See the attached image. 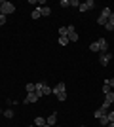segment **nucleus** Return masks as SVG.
I'll return each instance as SVG.
<instances>
[{
	"instance_id": "obj_1",
	"label": "nucleus",
	"mask_w": 114,
	"mask_h": 127,
	"mask_svg": "<svg viewBox=\"0 0 114 127\" xmlns=\"http://www.w3.org/2000/svg\"><path fill=\"white\" fill-rule=\"evenodd\" d=\"M15 11V6L11 4V2H8V0H2V8H0V13L2 15H10V13H13Z\"/></svg>"
},
{
	"instance_id": "obj_2",
	"label": "nucleus",
	"mask_w": 114,
	"mask_h": 127,
	"mask_svg": "<svg viewBox=\"0 0 114 127\" xmlns=\"http://www.w3.org/2000/svg\"><path fill=\"white\" fill-rule=\"evenodd\" d=\"M110 61H112V53H110V51L101 53V55H99V63L103 64V66H107V64L110 63Z\"/></svg>"
},
{
	"instance_id": "obj_3",
	"label": "nucleus",
	"mask_w": 114,
	"mask_h": 127,
	"mask_svg": "<svg viewBox=\"0 0 114 127\" xmlns=\"http://www.w3.org/2000/svg\"><path fill=\"white\" fill-rule=\"evenodd\" d=\"M93 8H95V0H87V2H82L78 10L80 11H89V10H93Z\"/></svg>"
},
{
	"instance_id": "obj_4",
	"label": "nucleus",
	"mask_w": 114,
	"mask_h": 127,
	"mask_svg": "<svg viewBox=\"0 0 114 127\" xmlns=\"http://www.w3.org/2000/svg\"><path fill=\"white\" fill-rule=\"evenodd\" d=\"M95 42L99 44V51H101V53H107V51H109V42H107L105 38H99V40H95Z\"/></svg>"
},
{
	"instance_id": "obj_5",
	"label": "nucleus",
	"mask_w": 114,
	"mask_h": 127,
	"mask_svg": "<svg viewBox=\"0 0 114 127\" xmlns=\"http://www.w3.org/2000/svg\"><path fill=\"white\" fill-rule=\"evenodd\" d=\"M46 123H48V125H57V112H53V114H49L48 118H46Z\"/></svg>"
},
{
	"instance_id": "obj_6",
	"label": "nucleus",
	"mask_w": 114,
	"mask_h": 127,
	"mask_svg": "<svg viewBox=\"0 0 114 127\" xmlns=\"http://www.w3.org/2000/svg\"><path fill=\"white\" fill-rule=\"evenodd\" d=\"M36 101H38L36 91H33V93H27V97H25V102H27V104H31V102H36Z\"/></svg>"
},
{
	"instance_id": "obj_7",
	"label": "nucleus",
	"mask_w": 114,
	"mask_h": 127,
	"mask_svg": "<svg viewBox=\"0 0 114 127\" xmlns=\"http://www.w3.org/2000/svg\"><path fill=\"white\" fill-rule=\"evenodd\" d=\"M38 8H40V13H42L44 17L51 15V8H49V6H38Z\"/></svg>"
},
{
	"instance_id": "obj_8",
	"label": "nucleus",
	"mask_w": 114,
	"mask_h": 127,
	"mask_svg": "<svg viewBox=\"0 0 114 127\" xmlns=\"http://www.w3.org/2000/svg\"><path fill=\"white\" fill-rule=\"evenodd\" d=\"M110 13H112V10H110L109 6H105V8H103V11H101V13H99V15H101V17H105V19H107V21H109V17H110Z\"/></svg>"
},
{
	"instance_id": "obj_9",
	"label": "nucleus",
	"mask_w": 114,
	"mask_h": 127,
	"mask_svg": "<svg viewBox=\"0 0 114 127\" xmlns=\"http://www.w3.org/2000/svg\"><path fill=\"white\" fill-rule=\"evenodd\" d=\"M61 91H65V82H57V85L53 87V95H57Z\"/></svg>"
},
{
	"instance_id": "obj_10",
	"label": "nucleus",
	"mask_w": 114,
	"mask_h": 127,
	"mask_svg": "<svg viewBox=\"0 0 114 127\" xmlns=\"http://www.w3.org/2000/svg\"><path fill=\"white\" fill-rule=\"evenodd\" d=\"M51 93H53V89H51V87H49V85L44 82V84H42V95L46 97V95H51Z\"/></svg>"
},
{
	"instance_id": "obj_11",
	"label": "nucleus",
	"mask_w": 114,
	"mask_h": 127,
	"mask_svg": "<svg viewBox=\"0 0 114 127\" xmlns=\"http://www.w3.org/2000/svg\"><path fill=\"white\" fill-rule=\"evenodd\" d=\"M34 125H36V127H44V125H46V118H42V116L34 118Z\"/></svg>"
},
{
	"instance_id": "obj_12",
	"label": "nucleus",
	"mask_w": 114,
	"mask_h": 127,
	"mask_svg": "<svg viewBox=\"0 0 114 127\" xmlns=\"http://www.w3.org/2000/svg\"><path fill=\"white\" fill-rule=\"evenodd\" d=\"M105 102L114 104V91H110V93H107V95H105Z\"/></svg>"
},
{
	"instance_id": "obj_13",
	"label": "nucleus",
	"mask_w": 114,
	"mask_h": 127,
	"mask_svg": "<svg viewBox=\"0 0 114 127\" xmlns=\"http://www.w3.org/2000/svg\"><path fill=\"white\" fill-rule=\"evenodd\" d=\"M105 114H107V110H103V108H101V106H99L97 110L93 112V116L97 118V120H99V118H103V116H105Z\"/></svg>"
},
{
	"instance_id": "obj_14",
	"label": "nucleus",
	"mask_w": 114,
	"mask_h": 127,
	"mask_svg": "<svg viewBox=\"0 0 114 127\" xmlns=\"http://www.w3.org/2000/svg\"><path fill=\"white\" fill-rule=\"evenodd\" d=\"M99 123H101V125H103V127H109L110 120H109V118H107V114H105L103 118H99Z\"/></svg>"
},
{
	"instance_id": "obj_15",
	"label": "nucleus",
	"mask_w": 114,
	"mask_h": 127,
	"mask_svg": "<svg viewBox=\"0 0 114 127\" xmlns=\"http://www.w3.org/2000/svg\"><path fill=\"white\" fill-rule=\"evenodd\" d=\"M31 17H33V19H40V17H42V13H40V8H36V10H33V13H31Z\"/></svg>"
},
{
	"instance_id": "obj_16",
	"label": "nucleus",
	"mask_w": 114,
	"mask_h": 127,
	"mask_svg": "<svg viewBox=\"0 0 114 127\" xmlns=\"http://www.w3.org/2000/svg\"><path fill=\"white\" fill-rule=\"evenodd\" d=\"M57 42H59V46H67V44H69V36H59Z\"/></svg>"
},
{
	"instance_id": "obj_17",
	"label": "nucleus",
	"mask_w": 114,
	"mask_h": 127,
	"mask_svg": "<svg viewBox=\"0 0 114 127\" xmlns=\"http://www.w3.org/2000/svg\"><path fill=\"white\" fill-rule=\"evenodd\" d=\"M110 91H114V89L107 84V82H105V84H103V95H107V93H110Z\"/></svg>"
},
{
	"instance_id": "obj_18",
	"label": "nucleus",
	"mask_w": 114,
	"mask_h": 127,
	"mask_svg": "<svg viewBox=\"0 0 114 127\" xmlns=\"http://www.w3.org/2000/svg\"><path fill=\"white\" fill-rule=\"evenodd\" d=\"M59 36H69V29L67 27H59Z\"/></svg>"
},
{
	"instance_id": "obj_19",
	"label": "nucleus",
	"mask_w": 114,
	"mask_h": 127,
	"mask_svg": "<svg viewBox=\"0 0 114 127\" xmlns=\"http://www.w3.org/2000/svg\"><path fill=\"white\" fill-rule=\"evenodd\" d=\"M57 101H67V91H61V93H57Z\"/></svg>"
},
{
	"instance_id": "obj_20",
	"label": "nucleus",
	"mask_w": 114,
	"mask_h": 127,
	"mask_svg": "<svg viewBox=\"0 0 114 127\" xmlns=\"http://www.w3.org/2000/svg\"><path fill=\"white\" fill-rule=\"evenodd\" d=\"M78 34H76V32H72V34H69V42H78Z\"/></svg>"
},
{
	"instance_id": "obj_21",
	"label": "nucleus",
	"mask_w": 114,
	"mask_h": 127,
	"mask_svg": "<svg viewBox=\"0 0 114 127\" xmlns=\"http://www.w3.org/2000/svg\"><path fill=\"white\" fill-rule=\"evenodd\" d=\"M89 51H97V53H101V51H99V44H97V42H93L91 46H89Z\"/></svg>"
},
{
	"instance_id": "obj_22",
	"label": "nucleus",
	"mask_w": 114,
	"mask_h": 127,
	"mask_svg": "<svg viewBox=\"0 0 114 127\" xmlns=\"http://www.w3.org/2000/svg\"><path fill=\"white\" fill-rule=\"evenodd\" d=\"M2 114H4L6 118H10V120H11V118H13V110H11V108H8V110H4V112H2Z\"/></svg>"
},
{
	"instance_id": "obj_23",
	"label": "nucleus",
	"mask_w": 114,
	"mask_h": 127,
	"mask_svg": "<svg viewBox=\"0 0 114 127\" xmlns=\"http://www.w3.org/2000/svg\"><path fill=\"white\" fill-rule=\"evenodd\" d=\"M59 6H61V8H69V6H71V0H61Z\"/></svg>"
},
{
	"instance_id": "obj_24",
	"label": "nucleus",
	"mask_w": 114,
	"mask_h": 127,
	"mask_svg": "<svg viewBox=\"0 0 114 127\" xmlns=\"http://www.w3.org/2000/svg\"><path fill=\"white\" fill-rule=\"evenodd\" d=\"M97 23H99V25H101V27H105V25H107V19L99 15V17H97Z\"/></svg>"
},
{
	"instance_id": "obj_25",
	"label": "nucleus",
	"mask_w": 114,
	"mask_h": 127,
	"mask_svg": "<svg viewBox=\"0 0 114 127\" xmlns=\"http://www.w3.org/2000/svg\"><path fill=\"white\" fill-rule=\"evenodd\" d=\"M107 23H109V25H110V27L114 29V11L110 13V17H109V21H107Z\"/></svg>"
},
{
	"instance_id": "obj_26",
	"label": "nucleus",
	"mask_w": 114,
	"mask_h": 127,
	"mask_svg": "<svg viewBox=\"0 0 114 127\" xmlns=\"http://www.w3.org/2000/svg\"><path fill=\"white\" fill-rule=\"evenodd\" d=\"M80 4H82L80 0H71V6H72V8H80Z\"/></svg>"
},
{
	"instance_id": "obj_27",
	"label": "nucleus",
	"mask_w": 114,
	"mask_h": 127,
	"mask_svg": "<svg viewBox=\"0 0 114 127\" xmlns=\"http://www.w3.org/2000/svg\"><path fill=\"white\" fill-rule=\"evenodd\" d=\"M34 89H36V87H34V84H27V93H33Z\"/></svg>"
},
{
	"instance_id": "obj_28",
	"label": "nucleus",
	"mask_w": 114,
	"mask_h": 127,
	"mask_svg": "<svg viewBox=\"0 0 114 127\" xmlns=\"http://www.w3.org/2000/svg\"><path fill=\"white\" fill-rule=\"evenodd\" d=\"M105 82H107V84H109L110 87H112V89H114V78H109V80H105Z\"/></svg>"
},
{
	"instance_id": "obj_29",
	"label": "nucleus",
	"mask_w": 114,
	"mask_h": 127,
	"mask_svg": "<svg viewBox=\"0 0 114 127\" xmlns=\"http://www.w3.org/2000/svg\"><path fill=\"white\" fill-rule=\"evenodd\" d=\"M107 118H109L110 122H114V112H107Z\"/></svg>"
},
{
	"instance_id": "obj_30",
	"label": "nucleus",
	"mask_w": 114,
	"mask_h": 127,
	"mask_svg": "<svg viewBox=\"0 0 114 127\" xmlns=\"http://www.w3.org/2000/svg\"><path fill=\"white\" fill-rule=\"evenodd\" d=\"M67 29H69V34H72V32H76V29H74V25H69V27H67Z\"/></svg>"
},
{
	"instance_id": "obj_31",
	"label": "nucleus",
	"mask_w": 114,
	"mask_h": 127,
	"mask_svg": "<svg viewBox=\"0 0 114 127\" xmlns=\"http://www.w3.org/2000/svg\"><path fill=\"white\" fill-rule=\"evenodd\" d=\"M6 23V15H2V13H0V25H4Z\"/></svg>"
},
{
	"instance_id": "obj_32",
	"label": "nucleus",
	"mask_w": 114,
	"mask_h": 127,
	"mask_svg": "<svg viewBox=\"0 0 114 127\" xmlns=\"http://www.w3.org/2000/svg\"><path fill=\"white\" fill-rule=\"evenodd\" d=\"M109 127H114V122H110V123H109Z\"/></svg>"
},
{
	"instance_id": "obj_33",
	"label": "nucleus",
	"mask_w": 114,
	"mask_h": 127,
	"mask_svg": "<svg viewBox=\"0 0 114 127\" xmlns=\"http://www.w3.org/2000/svg\"><path fill=\"white\" fill-rule=\"evenodd\" d=\"M27 127H36V125H34V123H33V125H27Z\"/></svg>"
},
{
	"instance_id": "obj_34",
	"label": "nucleus",
	"mask_w": 114,
	"mask_h": 127,
	"mask_svg": "<svg viewBox=\"0 0 114 127\" xmlns=\"http://www.w3.org/2000/svg\"><path fill=\"white\" fill-rule=\"evenodd\" d=\"M44 127H51V125H48V123H46V125H44Z\"/></svg>"
},
{
	"instance_id": "obj_35",
	"label": "nucleus",
	"mask_w": 114,
	"mask_h": 127,
	"mask_svg": "<svg viewBox=\"0 0 114 127\" xmlns=\"http://www.w3.org/2000/svg\"><path fill=\"white\" fill-rule=\"evenodd\" d=\"M0 8H2V0H0Z\"/></svg>"
},
{
	"instance_id": "obj_36",
	"label": "nucleus",
	"mask_w": 114,
	"mask_h": 127,
	"mask_svg": "<svg viewBox=\"0 0 114 127\" xmlns=\"http://www.w3.org/2000/svg\"><path fill=\"white\" fill-rule=\"evenodd\" d=\"M2 112H4V110H0V114H2Z\"/></svg>"
},
{
	"instance_id": "obj_37",
	"label": "nucleus",
	"mask_w": 114,
	"mask_h": 127,
	"mask_svg": "<svg viewBox=\"0 0 114 127\" xmlns=\"http://www.w3.org/2000/svg\"><path fill=\"white\" fill-rule=\"evenodd\" d=\"M53 127H59V125H53Z\"/></svg>"
},
{
	"instance_id": "obj_38",
	"label": "nucleus",
	"mask_w": 114,
	"mask_h": 127,
	"mask_svg": "<svg viewBox=\"0 0 114 127\" xmlns=\"http://www.w3.org/2000/svg\"><path fill=\"white\" fill-rule=\"evenodd\" d=\"M82 127H84V125H82Z\"/></svg>"
}]
</instances>
